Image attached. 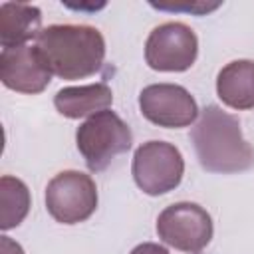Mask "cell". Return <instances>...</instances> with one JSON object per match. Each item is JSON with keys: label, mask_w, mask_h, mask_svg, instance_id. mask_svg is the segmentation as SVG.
<instances>
[{"label": "cell", "mask_w": 254, "mask_h": 254, "mask_svg": "<svg viewBox=\"0 0 254 254\" xmlns=\"http://www.w3.org/2000/svg\"><path fill=\"white\" fill-rule=\"evenodd\" d=\"M216 93L232 109L244 111L254 107V62L234 60L216 75Z\"/></svg>", "instance_id": "cell-11"}, {"label": "cell", "mask_w": 254, "mask_h": 254, "mask_svg": "<svg viewBox=\"0 0 254 254\" xmlns=\"http://www.w3.org/2000/svg\"><path fill=\"white\" fill-rule=\"evenodd\" d=\"M190 141L200 167L208 173H242L254 167V149L244 139L234 115L218 105H206L194 127Z\"/></svg>", "instance_id": "cell-1"}, {"label": "cell", "mask_w": 254, "mask_h": 254, "mask_svg": "<svg viewBox=\"0 0 254 254\" xmlns=\"http://www.w3.org/2000/svg\"><path fill=\"white\" fill-rule=\"evenodd\" d=\"M151 6H155V8H159V10H190V12H196V14H202V12H208V10H214V8H218V4H185V6H167V4H155V2H151Z\"/></svg>", "instance_id": "cell-14"}, {"label": "cell", "mask_w": 254, "mask_h": 254, "mask_svg": "<svg viewBox=\"0 0 254 254\" xmlns=\"http://www.w3.org/2000/svg\"><path fill=\"white\" fill-rule=\"evenodd\" d=\"M210 214L196 202H175L161 210L157 218L159 238L175 250L196 254L212 238Z\"/></svg>", "instance_id": "cell-6"}, {"label": "cell", "mask_w": 254, "mask_h": 254, "mask_svg": "<svg viewBox=\"0 0 254 254\" xmlns=\"http://www.w3.org/2000/svg\"><path fill=\"white\" fill-rule=\"evenodd\" d=\"M111 103H113V93L107 83L62 87L54 97V105L58 113L67 119L91 117L99 111L109 109Z\"/></svg>", "instance_id": "cell-10"}, {"label": "cell", "mask_w": 254, "mask_h": 254, "mask_svg": "<svg viewBox=\"0 0 254 254\" xmlns=\"http://www.w3.org/2000/svg\"><path fill=\"white\" fill-rule=\"evenodd\" d=\"M133 135L129 125L111 109L87 117L75 131V145L89 171L99 173L109 163L131 149Z\"/></svg>", "instance_id": "cell-3"}, {"label": "cell", "mask_w": 254, "mask_h": 254, "mask_svg": "<svg viewBox=\"0 0 254 254\" xmlns=\"http://www.w3.org/2000/svg\"><path fill=\"white\" fill-rule=\"evenodd\" d=\"M32 198L24 181L4 175L0 179V228L10 230L24 222L28 216Z\"/></svg>", "instance_id": "cell-13"}, {"label": "cell", "mask_w": 254, "mask_h": 254, "mask_svg": "<svg viewBox=\"0 0 254 254\" xmlns=\"http://www.w3.org/2000/svg\"><path fill=\"white\" fill-rule=\"evenodd\" d=\"M52 75L36 44L4 48L0 52V79L8 89L36 95L50 85Z\"/></svg>", "instance_id": "cell-9"}, {"label": "cell", "mask_w": 254, "mask_h": 254, "mask_svg": "<svg viewBox=\"0 0 254 254\" xmlns=\"http://www.w3.org/2000/svg\"><path fill=\"white\" fill-rule=\"evenodd\" d=\"M0 254H24V250L10 236H0Z\"/></svg>", "instance_id": "cell-16"}, {"label": "cell", "mask_w": 254, "mask_h": 254, "mask_svg": "<svg viewBox=\"0 0 254 254\" xmlns=\"http://www.w3.org/2000/svg\"><path fill=\"white\" fill-rule=\"evenodd\" d=\"M139 109L147 121L165 129H181L194 123L198 105L194 97L177 83H151L139 93Z\"/></svg>", "instance_id": "cell-8"}, {"label": "cell", "mask_w": 254, "mask_h": 254, "mask_svg": "<svg viewBox=\"0 0 254 254\" xmlns=\"http://www.w3.org/2000/svg\"><path fill=\"white\" fill-rule=\"evenodd\" d=\"M198 54V40L190 26L165 22L145 42V62L155 71H187Z\"/></svg>", "instance_id": "cell-7"}, {"label": "cell", "mask_w": 254, "mask_h": 254, "mask_svg": "<svg viewBox=\"0 0 254 254\" xmlns=\"http://www.w3.org/2000/svg\"><path fill=\"white\" fill-rule=\"evenodd\" d=\"M40 8L24 2H4L0 6V44L4 48L26 46L42 32Z\"/></svg>", "instance_id": "cell-12"}, {"label": "cell", "mask_w": 254, "mask_h": 254, "mask_svg": "<svg viewBox=\"0 0 254 254\" xmlns=\"http://www.w3.org/2000/svg\"><path fill=\"white\" fill-rule=\"evenodd\" d=\"M36 48L50 71L62 79L89 77L105 60L101 32L85 24H52L38 34Z\"/></svg>", "instance_id": "cell-2"}, {"label": "cell", "mask_w": 254, "mask_h": 254, "mask_svg": "<svg viewBox=\"0 0 254 254\" xmlns=\"http://www.w3.org/2000/svg\"><path fill=\"white\" fill-rule=\"evenodd\" d=\"M131 254H169V250L155 242H143V244H137L131 250Z\"/></svg>", "instance_id": "cell-15"}, {"label": "cell", "mask_w": 254, "mask_h": 254, "mask_svg": "<svg viewBox=\"0 0 254 254\" xmlns=\"http://www.w3.org/2000/svg\"><path fill=\"white\" fill-rule=\"evenodd\" d=\"M46 208L56 222L77 224L97 208L95 181L81 171H62L46 187Z\"/></svg>", "instance_id": "cell-5"}, {"label": "cell", "mask_w": 254, "mask_h": 254, "mask_svg": "<svg viewBox=\"0 0 254 254\" xmlns=\"http://www.w3.org/2000/svg\"><path fill=\"white\" fill-rule=\"evenodd\" d=\"M131 173L135 185L145 194H167L181 185L185 173V159L173 143L147 141L137 147Z\"/></svg>", "instance_id": "cell-4"}]
</instances>
